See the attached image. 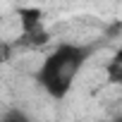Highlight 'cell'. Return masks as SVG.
<instances>
[{
	"label": "cell",
	"mask_w": 122,
	"mask_h": 122,
	"mask_svg": "<svg viewBox=\"0 0 122 122\" xmlns=\"http://www.w3.org/2000/svg\"><path fill=\"white\" fill-rule=\"evenodd\" d=\"M96 53L93 43H60L55 46L46 57L36 72V81L41 89L53 96V98H65L77 77L81 74L84 65L89 62V57Z\"/></svg>",
	"instance_id": "cell-1"
},
{
	"label": "cell",
	"mask_w": 122,
	"mask_h": 122,
	"mask_svg": "<svg viewBox=\"0 0 122 122\" xmlns=\"http://www.w3.org/2000/svg\"><path fill=\"white\" fill-rule=\"evenodd\" d=\"M19 24H22V38L31 46H41L48 41V31L43 26V15L36 7H22L19 10Z\"/></svg>",
	"instance_id": "cell-2"
},
{
	"label": "cell",
	"mask_w": 122,
	"mask_h": 122,
	"mask_svg": "<svg viewBox=\"0 0 122 122\" xmlns=\"http://www.w3.org/2000/svg\"><path fill=\"white\" fill-rule=\"evenodd\" d=\"M105 72H108V79H110L112 84H122V48L110 57Z\"/></svg>",
	"instance_id": "cell-3"
},
{
	"label": "cell",
	"mask_w": 122,
	"mask_h": 122,
	"mask_svg": "<svg viewBox=\"0 0 122 122\" xmlns=\"http://www.w3.org/2000/svg\"><path fill=\"white\" fill-rule=\"evenodd\" d=\"M3 122H34V120H31L26 112H22V110H10Z\"/></svg>",
	"instance_id": "cell-4"
},
{
	"label": "cell",
	"mask_w": 122,
	"mask_h": 122,
	"mask_svg": "<svg viewBox=\"0 0 122 122\" xmlns=\"http://www.w3.org/2000/svg\"><path fill=\"white\" fill-rule=\"evenodd\" d=\"M110 122H122V115H120V117H115V120H110Z\"/></svg>",
	"instance_id": "cell-5"
}]
</instances>
